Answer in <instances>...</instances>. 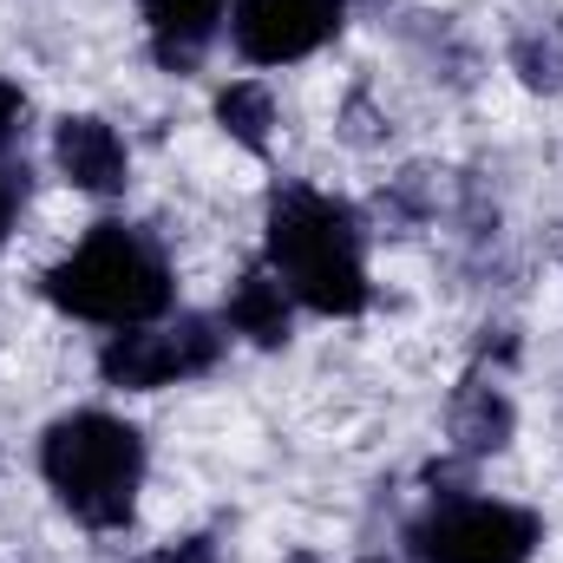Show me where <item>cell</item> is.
<instances>
[{
  "mask_svg": "<svg viewBox=\"0 0 563 563\" xmlns=\"http://www.w3.org/2000/svg\"><path fill=\"white\" fill-rule=\"evenodd\" d=\"M341 7H347V0H236V13H230L236 53H243L250 66L308 59V53L341 26Z\"/></svg>",
  "mask_w": 563,
  "mask_h": 563,
  "instance_id": "cell-6",
  "label": "cell"
},
{
  "mask_svg": "<svg viewBox=\"0 0 563 563\" xmlns=\"http://www.w3.org/2000/svg\"><path fill=\"white\" fill-rule=\"evenodd\" d=\"M20 170H0V250H7V236H13V210H20Z\"/></svg>",
  "mask_w": 563,
  "mask_h": 563,
  "instance_id": "cell-14",
  "label": "cell"
},
{
  "mask_svg": "<svg viewBox=\"0 0 563 563\" xmlns=\"http://www.w3.org/2000/svg\"><path fill=\"white\" fill-rule=\"evenodd\" d=\"M217 361V328L184 314L177 328H119L106 347H99V374L106 387H125V394H151V387H170V380H190Z\"/></svg>",
  "mask_w": 563,
  "mask_h": 563,
  "instance_id": "cell-5",
  "label": "cell"
},
{
  "mask_svg": "<svg viewBox=\"0 0 563 563\" xmlns=\"http://www.w3.org/2000/svg\"><path fill=\"white\" fill-rule=\"evenodd\" d=\"M53 308L99 321V328H144L170 308V269L132 223H92V236L46 276Z\"/></svg>",
  "mask_w": 563,
  "mask_h": 563,
  "instance_id": "cell-3",
  "label": "cell"
},
{
  "mask_svg": "<svg viewBox=\"0 0 563 563\" xmlns=\"http://www.w3.org/2000/svg\"><path fill=\"white\" fill-rule=\"evenodd\" d=\"M20 119H26V92L13 79H0V144L20 139Z\"/></svg>",
  "mask_w": 563,
  "mask_h": 563,
  "instance_id": "cell-13",
  "label": "cell"
},
{
  "mask_svg": "<svg viewBox=\"0 0 563 563\" xmlns=\"http://www.w3.org/2000/svg\"><path fill=\"white\" fill-rule=\"evenodd\" d=\"M288 288H282L276 269H250V276L230 288V301H223V321L243 334V341H256V347H282L288 341Z\"/></svg>",
  "mask_w": 563,
  "mask_h": 563,
  "instance_id": "cell-9",
  "label": "cell"
},
{
  "mask_svg": "<svg viewBox=\"0 0 563 563\" xmlns=\"http://www.w3.org/2000/svg\"><path fill=\"white\" fill-rule=\"evenodd\" d=\"M288 563H321V558H288Z\"/></svg>",
  "mask_w": 563,
  "mask_h": 563,
  "instance_id": "cell-15",
  "label": "cell"
},
{
  "mask_svg": "<svg viewBox=\"0 0 563 563\" xmlns=\"http://www.w3.org/2000/svg\"><path fill=\"white\" fill-rule=\"evenodd\" d=\"M217 119H223V132H230L236 144H250V151H269L276 99H269V86H256V79H236V86H223V92H217Z\"/></svg>",
  "mask_w": 563,
  "mask_h": 563,
  "instance_id": "cell-11",
  "label": "cell"
},
{
  "mask_svg": "<svg viewBox=\"0 0 563 563\" xmlns=\"http://www.w3.org/2000/svg\"><path fill=\"white\" fill-rule=\"evenodd\" d=\"M544 525L518 505L498 498H452L432 518L413 525V558L420 563H531Z\"/></svg>",
  "mask_w": 563,
  "mask_h": 563,
  "instance_id": "cell-4",
  "label": "cell"
},
{
  "mask_svg": "<svg viewBox=\"0 0 563 563\" xmlns=\"http://www.w3.org/2000/svg\"><path fill=\"white\" fill-rule=\"evenodd\" d=\"M139 13H144V26H151V40H157V59L177 66V73H190L197 53L230 20V0H139Z\"/></svg>",
  "mask_w": 563,
  "mask_h": 563,
  "instance_id": "cell-8",
  "label": "cell"
},
{
  "mask_svg": "<svg viewBox=\"0 0 563 563\" xmlns=\"http://www.w3.org/2000/svg\"><path fill=\"white\" fill-rule=\"evenodd\" d=\"M269 269L314 314H361L367 308L361 223L347 203H334L308 184H288L269 203Z\"/></svg>",
  "mask_w": 563,
  "mask_h": 563,
  "instance_id": "cell-1",
  "label": "cell"
},
{
  "mask_svg": "<svg viewBox=\"0 0 563 563\" xmlns=\"http://www.w3.org/2000/svg\"><path fill=\"white\" fill-rule=\"evenodd\" d=\"M53 157H59L66 184H73V190H92V197L125 190V170H132L125 139H119L106 119H59V132H53Z\"/></svg>",
  "mask_w": 563,
  "mask_h": 563,
  "instance_id": "cell-7",
  "label": "cell"
},
{
  "mask_svg": "<svg viewBox=\"0 0 563 563\" xmlns=\"http://www.w3.org/2000/svg\"><path fill=\"white\" fill-rule=\"evenodd\" d=\"M139 563H217V544L210 538H184V544H164V551H151Z\"/></svg>",
  "mask_w": 563,
  "mask_h": 563,
  "instance_id": "cell-12",
  "label": "cell"
},
{
  "mask_svg": "<svg viewBox=\"0 0 563 563\" xmlns=\"http://www.w3.org/2000/svg\"><path fill=\"white\" fill-rule=\"evenodd\" d=\"M40 472L79 525L119 531L139 505L144 439L139 426L112 420V413H66L40 445Z\"/></svg>",
  "mask_w": 563,
  "mask_h": 563,
  "instance_id": "cell-2",
  "label": "cell"
},
{
  "mask_svg": "<svg viewBox=\"0 0 563 563\" xmlns=\"http://www.w3.org/2000/svg\"><path fill=\"white\" fill-rule=\"evenodd\" d=\"M511 400L498 394V387H485V380H465L459 394H452V439L465 445V452H498V445H511Z\"/></svg>",
  "mask_w": 563,
  "mask_h": 563,
  "instance_id": "cell-10",
  "label": "cell"
}]
</instances>
